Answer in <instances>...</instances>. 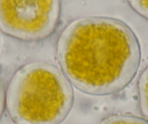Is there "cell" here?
Returning <instances> with one entry per match:
<instances>
[{
	"mask_svg": "<svg viewBox=\"0 0 148 124\" xmlns=\"http://www.w3.org/2000/svg\"><path fill=\"white\" fill-rule=\"evenodd\" d=\"M99 124H148V121L134 115H116L106 118Z\"/></svg>",
	"mask_w": 148,
	"mask_h": 124,
	"instance_id": "5b68a950",
	"label": "cell"
},
{
	"mask_svg": "<svg viewBox=\"0 0 148 124\" xmlns=\"http://www.w3.org/2000/svg\"><path fill=\"white\" fill-rule=\"evenodd\" d=\"M60 0H0V30L24 41L43 40L55 32Z\"/></svg>",
	"mask_w": 148,
	"mask_h": 124,
	"instance_id": "3957f363",
	"label": "cell"
},
{
	"mask_svg": "<svg viewBox=\"0 0 148 124\" xmlns=\"http://www.w3.org/2000/svg\"><path fill=\"white\" fill-rule=\"evenodd\" d=\"M138 90L141 112L148 121V66L139 78Z\"/></svg>",
	"mask_w": 148,
	"mask_h": 124,
	"instance_id": "277c9868",
	"label": "cell"
},
{
	"mask_svg": "<svg viewBox=\"0 0 148 124\" xmlns=\"http://www.w3.org/2000/svg\"><path fill=\"white\" fill-rule=\"evenodd\" d=\"M73 97L71 82L59 68L32 63L13 77L6 104L16 124H59L69 113Z\"/></svg>",
	"mask_w": 148,
	"mask_h": 124,
	"instance_id": "7a4b0ae2",
	"label": "cell"
},
{
	"mask_svg": "<svg viewBox=\"0 0 148 124\" xmlns=\"http://www.w3.org/2000/svg\"><path fill=\"white\" fill-rule=\"evenodd\" d=\"M60 65L70 82L84 93L106 95L124 89L140 62L136 36L124 23L88 17L65 28L58 45Z\"/></svg>",
	"mask_w": 148,
	"mask_h": 124,
	"instance_id": "6da1fadb",
	"label": "cell"
},
{
	"mask_svg": "<svg viewBox=\"0 0 148 124\" xmlns=\"http://www.w3.org/2000/svg\"><path fill=\"white\" fill-rule=\"evenodd\" d=\"M127 2L136 13L148 20V0H127Z\"/></svg>",
	"mask_w": 148,
	"mask_h": 124,
	"instance_id": "8992f818",
	"label": "cell"
},
{
	"mask_svg": "<svg viewBox=\"0 0 148 124\" xmlns=\"http://www.w3.org/2000/svg\"><path fill=\"white\" fill-rule=\"evenodd\" d=\"M5 99H5V89H4L2 82L0 80V118L2 117L4 111V108H5Z\"/></svg>",
	"mask_w": 148,
	"mask_h": 124,
	"instance_id": "52a82bcc",
	"label": "cell"
}]
</instances>
